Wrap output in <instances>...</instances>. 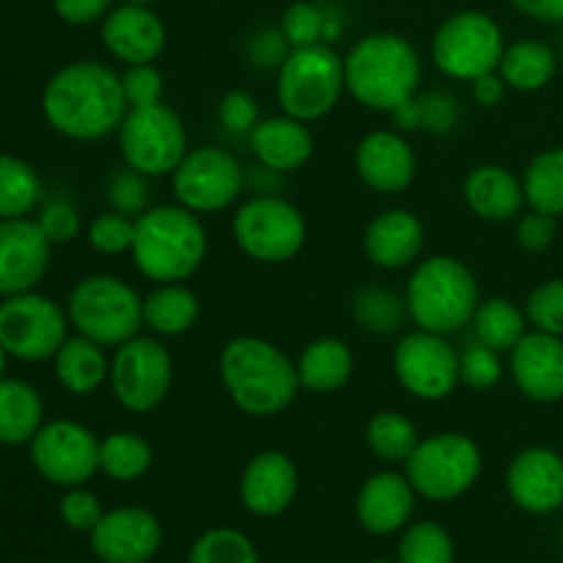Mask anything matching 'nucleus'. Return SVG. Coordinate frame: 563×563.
Returning a JSON list of instances; mask_svg holds the SVG:
<instances>
[{"instance_id": "1", "label": "nucleus", "mask_w": 563, "mask_h": 563, "mask_svg": "<svg viewBox=\"0 0 563 563\" xmlns=\"http://www.w3.org/2000/svg\"><path fill=\"white\" fill-rule=\"evenodd\" d=\"M42 113L58 135L88 143L119 132L130 102L119 71L99 60H71L44 86Z\"/></svg>"}, {"instance_id": "2", "label": "nucleus", "mask_w": 563, "mask_h": 563, "mask_svg": "<svg viewBox=\"0 0 563 563\" xmlns=\"http://www.w3.org/2000/svg\"><path fill=\"white\" fill-rule=\"evenodd\" d=\"M218 366L229 399L251 418L280 416L300 390L297 363L258 335L231 339L220 352Z\"/></svg>"}, {"instance_id": "3", "label": "nucleus", "mask_w": 563, "mask_h": 563, "mask_svg": "<svg viewBox=\"0 0 563 563\" xmlns=\"http://www.w3.org/2000/svg\"><path fill=\"white\" fill-rule=\"evenodd\" d=\"M207 229L181 203L148 207L135 218L132 262L154 284H185L207 258Z\"/></svg>"}, {"instance_id": "4", "label": "nucleus", "mask_w": 563, "mask_h": 563, "mask_svg": "<svg viewBox=\"0 0 563 563\" xmlns=\"http://www.w3.org/2000/svg\"><path fill=\"white\" fill-rule=\"evenodd\" d=\"M346 91L363 108L394 113L421 86V58L399 33H368L344 58Z\"/></svg>"}, {"instance_id": "5", "label": "nucleus", "mask_w": 563, "mask_h": 563, "mask_svg": "<svg viewBox=\"0 0 563 563\" xmlns=\"http://www.w3.org/2000/svg\"><path fill=\"white\" fill-rule=\"evenodd\" d=\"M407 313L421 330L454 335L467 328L482 302L478 280L467 264L454 256H432L416 264L407 280Z\"/></svg>"}, {"instance_id": "6", "label": "nucleus", "mask_w": 563, "mask_h": 563, "mask_svg": "<svg viewBox=\"0 0 563 563\" xmlns=\"http://www.w3.org/2000/svg\"><path fill=\"white\" fill-rule=\"evenodd\" d=\"M66 317L77 335L115 350L141 335L143 297L115 275H88L71 289Z\"/></svg>"}, {"instance_id": "7", "label": "nucleus", "mask_w": 563, "mask_h": 563, "mask_svg": "<svg viewBox=\"0 0 563 563\" xmlns=\"http://www.w3.org/2000/svg\"><path fill=\"white\" fill-rule=\"evenodd\" d=\"M344 91V58L324 42L291 47L275 82L280 110L306 124L324 119Z\"/></svg>"}, {"instance_id": "8", "label": "nucleus", "mask_w": 563, "mask_h": 563, "mask_svg": "<svg viewBox=\"0 0 563 563\" xmlns=\"http://www.w3.org/2000/svg\"><path fill=\"white\" fill-rule=\"evenodd\" d=\"M482 467L484 456L476 440L460 432H443L421 438L405 462V476L421 498L443 504L465 495L482 476Z\"/></svg>"}, {"instance_id": "9", "label": "nucleus", "mask_w": 563, "mask_h": 563, "mask_svg": "<svg viewBox=\"0 0 563 563\" xmlns=\"http://www.w3.org/2000/svg\"><path fill=\"white\" fill-rule=\"evenodd\" d=\"M234 242L258 264H286L306 245V218L280 196H256L240 203L231 220Z\"/></svg>"}, {"instance_id": "10", "label": "nucleus", "mask_w": 563, "mask_h": 563, "mask_svg": "<svg viewBox=\"0 0 563 563\" xmlns=\"http://www.w3.org/2000/svg\"><path fill=\"white\" fill-rule=\"evenodd\" d=\"M119 148L124 165L148 179L170 176L190 152L179 113L163 102L130 108L119 126Z\"/></svg>"}, {"instance_id": "11", "label": "nucleus", "mask_w": 563, "mask_h": 563, "mask_svg": "<svg viewBox=\"0 0 563 563\" xmlns=\"http://www.w3.org/2000/svg\"><path fill=\"white\" fill-rule=\"evenodd\" d=\"M506 53L504 31L484 11H460L438 27L432 38V58L445 77L473 82L498 71Z\"/></svg>"}, {"instance_id": "12", "label": "nucleus", "mask_w": 563, "mask_h": 563, "mask_svg": "<svg viewBox=\"0 0 563 563\" xmlns=\"http://www.w3.org/2000/svg\"><path fill=\"white\" fill-rule=\"evenodd\" d=\"M110 388L126 412L157 410L174 383V357L168 346L148 335H135L126 344L115 346L110 361Z\"/></svg>"}, {"instance_id": "13", "label": "nucleus", "mask_w": 563, "mask_h": 563, "mask_svg": "<svg viewBox=\"0 0 563 563\" xmlns=\"http://www.w3.org/2000/svg\"><path fill=\"white\" fill-rule=\"evenodd\" d=\"M69 317L49 297L25 291L3 297L0 302V344L22 363H38L55 357L69 339Z\"/></svg>"}, {"instance_id": "14", "label": "nucleus", "mask_w": 563, "mask_h": 563, "mask_svg": "<svg viewBox=\"0 0 563 563\" xmlns=\"http://www.w3.org/2000/svg\"><path fill=\"white\" fill-rule=\"evenodd\" d=\"M176 201L196 214L223 212L240 198L245 170L234 154L214 146L190 148L170 174Z\"/></svg>"}, {"instance_id": "15", "label": "nucleus", "mask_w": 563, "mask_h": 563, "mask_svg": "<svg viewBox=\"0 0 563 563\" xmlns=\"http://www.w3.org/2000/svg\"><path fill=\"white\" fill-rule=\"evenodd\" d=\"M394 372L401 388L421 401H440L456 390L460 379V352L449 335L418 328L396 344Z\"/></svg>"}, {"instance_id": "16", "label": "nucleus", "mask_w": 563, "mask_h": 563, "mask_svg": "<svg viewBox=\"0 0 563 563\" xmlns=\"http://www.w3.org/2000/svg\"><path fill=\"white\" fill-rule=\"evenodd\" d=\"M97 434L77 421L44 423L31 440V462L38 476L58 487H82L99 471Z\"/></svg>"}, {"instance_id": "17", "label": "nucleus", "mask_w": 563, "mask_h": 563, "mask_svg": "<svg viewBox=\"0 0 563 563\" xmlns=\"http://www.w3.org/2000/svg\"><path fill=\"white\" fill-rule=\"evenodd\" d=\"M88 537L93 555L102 563H148L163 544V528L152 511L121 506L104 511Z\"/></svg>"}, {"instance_id": "18", "label": "nucleus", "mask_w": 563, "mask_h": 563, "mask_svg": "<svg viewBox=\"0 0 563 563\" xmlns=\"http://www.w3.org/2000/svg\"><path fill=\"white\" fill-rule=\"evenodd\" d=\"M49 247L36 220H0V297L36 289L47 275Z\"/></svg>"}, {"instance_id": "19", "label": "nucleus", "mask_w": 563, "mask_h": 563, "mask_svg": "<svg viewBox=\"0 0 563 563\" xmlns=\"http://www.w3.org/2000/svg\"><path fill=\"white\" fill-rule=\"evenodd\" d=\"M506 487L528 515H553L563 506V456L544 445L520 451L506 473Z\"/></svg>"}, {"instance_id": "20", "label": "nucleus", "mask_w": 563, "mask_h": 563, "mask_svg": "<svg viewBox=\"0 0 563 563\" xmlns=\"http://www.w3.org/2000/svg\"><path fill=\"white\" fill-rule=\"evenodd\" d=\"M355 168L363 185L383 196L405 192L416 179V152L405 135L394 130L368 132L355 148Z\"/></svg>"}, {"instance_id": "21", "label": "nucleus", "mask_w": 563, "mask_h": 563, "mask_svg": "<svg viewBox=\"0 0 563 563\" xmlns=\"http://www.w3.org/2000/svg\"><path fill=\"white\" fill-rule=\"evenodd\" d=\"M102 44L126 66L154 64L165 49V25L148 5L121 3L102 20Z\"/></svg>"}, {"instance_id": "22", "label": "nucleus", "mask_w": 563, "mask_h": 563, "mask_svg": "<svg viewBox=\"0 0 563 563\" xmlns=\"http://www.w3.org/2000/svg\"><path fill=\"white\" fill-rule=\"evenodd\" d=\"M511 377L522 396L539 405L563 399V339L533 330L511 350Z\"/></svg>"}, {"instance_id": "23", "label": "nucleus", "mask_w": 563, "mask_h": 563, "mask_svg": "<svg viewBox=\"0 0 563 563\" xmlns=\"http://www.w3.org/2000/svg\"><path fill=\"white\" fill-rule=\"evenodd\" d=\"M300 476L284 451H262L245 465L240 478V498L251 515L278 517L295 504Z\"/></svg>"}, {"instance_id": "24", "label": "nucleus", "mask_w": 563, "mask_h": 563, "mask_svg": "<svg viewBox=\"0 0 563 563\" xmlns=\"http://www.w3.org/2000/svg\"><path fill=\"white\" fill-rule=\"evenodd\" d=\"M416 495L410 478L401 473H374L357 493V520L374 537L401 531L416 511Z\"/></svg>"}, {"instance_id": "25", "label": "nucleus", "mask_w": 563, "mask_h": 563, "mask_svg": "<svg viewBox=\"0 0 563 563\" xmlns=\"http://www.w3.org/2000/svg\"><path fill=\"white\" fill-rule=\"evenodd\" d=\"M423 251V223L407 209H385L363 231V253L379 269H405Z\"/></svg>"}, {"instance_id": "26", "label": "nucleus", "mask_w": 563, "mask_h": 563, "mask_svg": "<svg viewBox=\"0 0 563 563\" xmlns=\"http://www.w3.org/2000/svg\"><path fill=\"white\" fill-rule=\"evenodd\" d=\"M467 209L487 223H509L522 214L526 187L504 165H478L467 174L462 187Z\"/></svg>"}, {"instance_id": "27", "label": "nucleus", "mask_w": 563, "mask_h": 563, "mask_svg": "<svg viewBox=\"0 0 563 563\" xmlns=\"http://www.w3.org/2000/svg\"><path fill=\"white\" fill-rule=\"evenodd\" d=\"M251 148L262 168L273 174H289L313 157V135L306 121L291 115L262 119L251 132Z\"/></svg>"}, {"instance_id": "28", "label": "nucleus", "mask_w": 563, "mask_h": 563, "mask_svg": "<svg viewBox=\"0 0 563 563\" xmlns=\"http://www.w3.org/2000/svg\"><path fill=\"white\" fill-rule=\"evenodd\" d=\"M355 368V357L352 350L341 339L324 335V339L311 341L297 357V377H300V388L308 394H335L344 388Z\"/></svg>"}, {"instance_id": "29", "label": "nucleus", "mask_w": 563, "mask_h": 563, "mask_svg": "<svg viewBox=\"0 0 563 563\" xmlns=\"http://www.w3.org/2000/svg\"><path fill=\"white\" fill-rule=\"evenodd\" d=\"M55 377L69 390L71 396H91L102 388L110 377V361L104 355V346L93 344L91 339H66L53 357Z\"/></svg>"}, {"instance_id": "30", "label": "nucleus", "mask_w": 563, "mask_h": 563, "mask_svg": "<svg viewBox=\"0 0 563 563\" xmlns=\"http://www.w3.org/2000/svg\"><path fill=\"white\" fill-rule=\"evenodd\" d=\"M201 302L185 284H157L143 297V328L157 335H185L196 328Z\"/></svg>"}, {"instance_id": "31", "label": "nucleus", "mask_w": 563, "mask_h": 563, "mask_svg": "<svg viewBox=\"0 0 563 563\" xmlns=\"http://www.w3.org/2000/svg\"><path fill=\"white\" fill-rule=\"evenodd\" d=\"M44 427V401L25 379H0V445H25Z\"/></svg>"}, {"instance_id": "32", "label": "nucleus", "mask_w": 563, "mask_h": 563, "mask_svg": "<svg viewBox=\"0 0 563 563\" xmlns=\"http://www.w3.org/2000/svg\"><path fill=\"white\" fill-rule=\"evenodd\" d=\"M559 71V58L553 49L542 42H517L506 47L500 58L498 75L504 77L506 88L515 91H542Z\"/></svg>"}, {"instance_id": "33", "label": "nucleus", "mask_w": 563, "mask_h": 563, "mask_svg": "<svg viewBox=\"0 0 563 563\" xmlns=\"http://www.w3.org/2000/svg\"><path fill=\"white\" fill-rule=\"evenodd\" d=\"M471 324L476 341L495 352H511L528 333L526 311L506 297H489V300L478 302Z\"/></svg>"}, {"instance_id": "34", "label": "nucleus", "mask_w": 563, "mask_h": 563, "mask_svg": "<svg viewBox=\"0 0 563 563\" xmlns=\"http://www.w3.org/2000/svg\"><path fill=\"white\" fill-rule=\"evenodd\" d=\"M154 449L135 432H113L99 443V471L119 484H132L152 471Z\"/></svg>"}, {"instance_id": "35", "label": "nucleus", "mask_w": 563, "mask_h": 563, "mask_svg": "<svg viewBox=\"0 0 563 563\" xmlns=\"http://www.w3.org/2000/svg\"><path fill=\"white\" fill-rule=\"evenodd\" d=\"M44 187L31 163L0 154V220L27 218L38 207Z\"/></svg>"}, {"instance_id": "36", "label": "nucleus", "mask_w": 563, "mask_h": 563, "mask_svg": "<svg viewBox=\"0 0 563 563\" xmlns=\"http://www.w3.org/2000/svg\"><path fill=\"white\" fill-rule=\"evenodd\" d=\"M522 187L528 207L563 218V146L537 154L528 165Z\"/></svg>"}, {"instance_id": "37", "label": "nucleus", "mask_w": 563, "mask_h": 563, "mask_svg": "<svg viewBox=\"0 0 563 563\" xmlns=\"http://www.w3.org/2000/svg\"><path fill=\"white\" fill-rule=\"evenodd\" d=\"M366 443L374 456L388 465H405L416 445L421 443L418 427L401 412H377L366 427Z\"/></svg>"}, {"instance_id": "38", "label": "nucleus", "mask_w": 563, "mask_h": 563, "mask_svg": "<svg viewBox=\"0 0 563 563\" xmlns=\"http://www.w3.org/2000/svg\"><path fill=\"white\" fill-rule=\"evenodd\" d=\"M352 317L357 319L363 330H372V333L388 335L405 324L407 313V300L399 297L396 291L383 289V286H366L355 295L352 300Z\"/></svg>"}, {"instance_id": "39", "label": "nucleus", "mask_w": 563, "mask_h": 563, "mask_svg": "<svg viewBox=\"0 0 563 563\" xmlns=\"http://www.w3.org/2000/svg\"><path fill=\"white\" fill-rule=\"evenodd\" d=\"M187 563H258V553L236 528H209L196 539Z\"/></svg>"}, {"instance_id": "40", "label": "nucleus", "mask_w": 563, "mask_h": 563, "mask_svg": "<svg viewBox=\"0 0 563 563\" xmlns=\"http://www.w3.org/2000/svg\"><path fill=\"white\" fill-rule=\"evenodd\" d=\"M399 563H454V542L438 522L407 526L399 544Z\"/></svg>"}, {"instance_id": "41", "label": "nucleus", "mask_w": 563, "mask_h": 563, "mask_svg": "<svg viewBox=\"0 0 563 563\" xmlns=\"http://www.w3.org/2000/svg\"><path fill=\"white\" fill-rule=\"evenodd\" d=\"M280 31H284L286 42L291 47L322 44L324 36L330 38V16L319 5L300 0V3H291L286 9L284 20H280Z\"/></svg>"}, {"instance_id": "42", "label": "nucleus", "mask_w": 563, "mask_h": 563, "mask_svg": "<svg viewBox=\"0 0 563 563\" xmlns=\"http://www.w3.org/2000/svg\"><path fill=\"white\" fill-rule=\"evenodd\" d=\"M135 240V218H126L121 212H102L88 223V242L102 256H121L132 251Z\"/></svg>"}, {"instance_id": "43", "label": "nucleus", "mask_w": 563, "mask_h": 563, "mask_svg": "<svg viewBox=\"0 0 563 563\" xmlns=\"http://www.w3.org/2000/svg\"><path fill=\"white\" fill-rule=\"evenodd\" d=\"M148 198H152L148 176L137 174L130 165L113 170V176L108 179V201L113 207V212L126 214V218H137V214H143L152 207Z\"/></svg>"}, {"instance_id": "44", "label": "nucleus", "mask_w": 563, "mask_h": 563, "mask_svg": "<svg viewBox=\"0 0 563 563\" xmlns=\"http://www.w3.org/2000/svg\"><path fill=\"white\" fill-rule=\"evenodd\" d=\"M526 317L533 330L563 339V278L544 280L531 291L526 302Z\"/></svg>"}, {"instance_id": "45", "label": "nucleus", "mask_w": 563, "mask_h": 563, "mask_svg": "<svg viewBox=\"0 0 563 563\" xmlns=\"http://www.w3.org/2000/svg\"><path fill=\"white\" fill-rule=\"evenodd\" d=\"M500 374H504V363H500V352L489 350L482 341L471 344L467 350L460 352V379L471 390H489L498 385Z\"/></svg>"}, {"instance_id": "46", "label": "nucleus", "mask_w": 563, "mask_h": 563, "mask_svg": "<svg viewBox=\"0 0 563 563\" xmlns=\"http://www.w3.org/2000/svg\"><path fill=\"white\" fill-rule=\"evenodd\" d=\"M121 82H124V97L130 102V108H146V104L163 102L165 82L154 64L126 66V71L121 75Z\"/></svg>"}, {"instance_id": "47", "label": "nucleus", "mask_w": 563, "mask_h": 563, "mask_svg": "<svg viewBox=\"0 0 563 563\" xmlns=\"http://www.w3.org/2000/svg\"><path fill=\"white\" fill-rule=\"evenodd\" d=\"M58 511H60V520H64L71 531H86V533H91L104 515L97 495L88 493V489L82 487H71L69 493L60 498Z\"/></svg>"}, {"instance_id": "48", "label": "nucleus", "mask_w": 563, "mask_h": 563, "mask_svg": "<svg viewBox=\"0 0 563 563\" xmlns=\"http://www.w3.org/2000/svg\"><path fill=\"white\" fill-rule=\"evenodd\" d=\"M418 104H421V130L434 132V135H445L462 119L460 102L449 91H432L427 97H418Z\"/></svg>"}, {"instance_id": "49", "label": "nucleus", "mask_w": 563, "mask_h": 563, "mask_svg": "<svg viewBox=\"0 0 563 563\" xmlns=\"http://www.w3.org/2000/svg\"><path fill=\"white\" fill-rule=\"evenodd\" d=\"M218 119L220 124H223L229 132H234V135H251L253 126L262 121L256 97H251L247 91L225 93L223 102H220L218 108Z\"/></svg>"}, {"instance_id": "50", "label": "nucleus", "mask_w": 563, "mask_h": 563, "mask_svg": "<svg viewBox=\"0 0 563 563\" xmlns=\"http://www.w3.org/2000/svg\"><path fill=\"white\" fill-rule=\"evenodd\" d=\"M36 223L49 240V245H66L80 234V214L69 201H49Z\"/></svg>"}, {"instance_id": "51", "label": "nucleus", "mask_w": 563, "mask_h": 563, "mask_svg": "<svg viewBox=\"0 0 563 563\" xmlns=\"http://www.w3.org/2000/svg\"><path fill=\"white\" fill-rule=\"evenodd\" d=\"M555 231H559V218L531 209L517 218V245L528 253H542L555 242Z\"/></svg>"}, {"instance_id": "52", "label": "nucleus", "mask_w": 563, "mask_h": 563, "mask_svg": "<svg viewBox=\"0 0 563 563\" xmlns=\"http://www.w3.org/2000/svg\"><path fill=\"white\" fill-rule=\"evenodd\" d=\"M289 53L291 44L286 42L280 27L258 31L256 36L251 38V44H247V55H251L253 66H262V69H280V64H284Z\"/></svg>"}, {"instance_id": "53", "label": "nucleus", "mask_w": 563, "mask_h": 563, "mask_svg": "<svg viewBox=\"0 0 563 563\" xmlns=\"http://www.w3.org/2000/svg\"><path fill=\"white\" fill-rule=\"evenodd\" d=\"M53 9L69 25H91L108 16L113 0H53Z\"/></svg>"}, {"instance_id": "54", "label": "nucleus", "mask_w": 563, "mask_h": 563, "mask_svg": "<svg viewBox=\"0 0 563 563\" xmlns=\"http://www.w3.org/2000/svg\"><path fill=\"white\" fill-rule=\"evenodd\" d=\"M471 93L478 104H484V108H495V104L504 102L506 97L504 77H500L498 71H489V75L476 77V80L471 82Z\"/></svg>"}, {"instance_id": "55", "label": "nucleus", "mask_w": 563, "mask_h": 563, "mask_svg": "<svg viewBox=\"0 0 563 563\" xmlns=\"http://www.w3.org/2000/svg\"><path fill=\"white\" fill-rule=\"evenodd\" d=\"M517 11L539 22H563V0H511Z\"/></svg>"}, {"instance_id": "56", "label": "nucleus", "mask_w": 563, "mask_h": 563, "mask_svg": "<svg viewBox=\"0 0 563 563\" xmlns=\"http://www.w3.org/2000/svg\"><path fill=\"white\" fill-rule=\"evenodd\" d=\"M394 124L399 126L401 132H412V130H421V104H418V97H412L410 102L399 104V108L390 113Z\"/></svg>"}, {"instance_id": "57", "label": "nucleus", "mask_w": 563, "mask_h": 563, "mask_svg": "<svg viewBox=\"0 0 563 563\" xmlns=\"http://www.w3.org/2000/svg\"><path fill=\"white\" fill-rule=\"evenodd\" d=\"M5 361H9V352L3 350V344H0V379H3V372H5Z\"/></svg>"}, {"instance_id": "58", "label": "nucleus", "mask_w": 563, "mask_h": 563, "mask_svg": "<svg viewBox=\"0 0 563 563\" xmlns=\"http://www.w3.org/2000/svg\"><path fill=\"white\" fill-rule=\"evenodd\" d=\"M121 3H143V5H148V3H154V0H121Z\"/></svg>"}, {"instance_id": "59", "label": "nucleus", "mask_w": 563, "mask_h": 563, "mask_svg": "<svg viewBox=\"0 0 563 563\" xmlns=\"http://www.w3.org/2000/svg\"><path fill=\"white\" fill-rule=\"evenodd\" d=\"M372 563H394V561H372Z\"/></svg>"}, {"instance_id": "60", "label": "nucleus", "mask_w": 563, "mask_h": 563, "mask_svg": "<svg viewBox=\"0 0 563 563\" xmlns=\"http://www.w3.org/2000/svg\"><path fill=\"white\" fill-rule=\"evenodd\" d=\"M561 553H563V531H561Z\"/></svg>"}]
</instances>
